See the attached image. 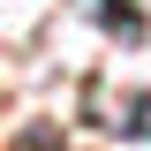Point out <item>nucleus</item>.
<instances>
[{
	"instance_id": "nucleus-1",
	"label": "nucleus",
	"mask_w": 151,
	"mask_h": 151,
	"mask_svg": "<svg viewBox=\"0 0 151 151\" xmlns=\"http://www.w3.org/2000/svg\"><path fill=\"white\" fill-rule=\"evenodd\" d=\"M76 8H83V15H98L106 30H121V38H144V23H136L129 8H113V0H76Z\"/></svg>"
},
{
	"instance_id": "nucleus-2",
	"label": "nucleus",
	"mask_w": 151,
	"mask_h": 151,
	"mask_svg": "<svg viewBox=\"0 0 151 151\" xmlns=\"http://www.w3.org/2000/svg\"><path fill=\"white\" fill-rule=\"evenodd\" d=\"M15 151H60V136H53V129H23V136H15Z\"/></svg>"
}]
</instances>
